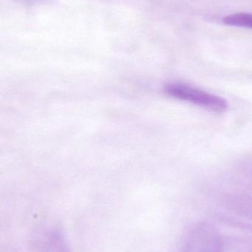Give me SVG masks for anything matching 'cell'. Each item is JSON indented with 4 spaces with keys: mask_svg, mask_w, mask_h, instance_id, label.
Instances as JSON below:
<instances>
[{
    "mask_svg": "<svg viewBox=\"0 0 252 252\" xmlns=\"http://www.w3.org/2000/svg\"><path fill=\"white\" fill-rule=\"evenodd\" d=\"M198 252H223V243L218 237L207 238Z\"/></svg>",
    "mask_w": 252,
    "mask_h": 252,
    "instance_id": "3",
    "label": "cell"
},
{
    "mask_svg": "<svg viewBox=\"0 0 252 252\" xmlns=\"http://www.w3.org/2000/svg\"><path fill=\"white\" fill-rule=\"evenodd\" d=\"M165 93L173 98L193 103L213 112H223L227 109V103L224 99L188 84H168L166 86Z\"/></svg>",
    "mask_w": 252,
    "mask_h": 252,
    "instance_id": "1",
    "label": "cell"
},
{
    "mask_svg": "<svg viewBox=\"0 0 252 252\" xmlns=\"http://www.w3.org/2000/svg\"><path fill=\"white\" fill-rule=\"evenodd\" d=\"M223 22L229 26L239 27V28L252 29V14L246 13H234L225 16Z\"/></svg>",
    "mask_w": 252,
    "mask_h": 252,
    "instance_id": "2",
    "label": "cell"
}]
</instances>
